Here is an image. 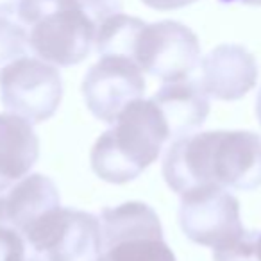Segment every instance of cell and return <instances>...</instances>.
I'll return each mask as SVG.
<instances>
[{
	"instance_id": "cell-6",
	"label": "cell",
	"mask_w": 261,
	"mask_h": 261,
	"mask_svg": "<svg viewBox=\"0 0 261 261\" xmlns=\"http://www.w3.org/2000/svg\"><path fill=\"white\" fill-rule=\"evenodd\" d=\"M133 61L165 83L190 79L200 63V45L190 27L175 20L145 23L140 31Z\"/></svg>"
},
{
	"instance_id": "cell-13",
	"label": "cell",
	"mask_w": 261,
	"mask_h": 261,
	"mask_svg": "<svg viewBox=\"0 0 261 261\" xmlns=\"http://www.w3.org/2000/svg\"><path fill=\"white\" fill-rule=\"evenodd\" d=\"M152 100L167 122L170 140L199 130L210 115V100L197 81L165 83Z\"/></svg>"
},
{
	"instance_id": "cell-7",
	"label": "cell",
	"mask_w": 261,
	"mask_h": 261,
	"mask_svg": "<svg viewBox=\"0 0 261 261\" xmlns=\"http://www.w3.org/2000/svg\"><path fill=\"white\" fill-rule=\"evenodd\" d=\"M177 218L186 238L211 249L232 242L245 231L240 202L220 186H206L181 195Z\"/></svg>"
},
{
	"instance_id": "cell-3",
	"label": "cell",
	"mask_w": 261,
	"mask_h": 261,
	"mask_svg": "<svg viewBox=\"0 0 261 261\" xmlns=\"http://www.w3.org/2000/svg\"><path fill=\"white\" fill-rule=\"evenodd\" d=\"M170 140L167 122L152 98H138L120 111L90 154L91 170L106 182L135 181L158 160Z\"/></svg>"
},
{
	"instance_id": "cell-19",
	"label": "cell",
	"mask_w": 261,
	"mask_h": 261,
	"mask_svg": "<svg viewBox=\"0 0 261 261\" xmlns=\"http://www.w3.org/2000/svg\"><path fill=\"white\" fill-rule=\"evenodd\" d=\"M20 2H22V0H0V15H4V16L16 15Z\"/></svg>"
},
{
	"instance_id": "cell-9",
	"label": "cell",
	"mask_w": 261,
	"mask_h": 261,
	"mask_svg": "<svg viewBox=\"0 0 261 261\" xmlns=\"http://www.w3.org/2000/svg\"><path fill=\"white\" fill-rule=\"evenodd\" d=\"M29 243L48 261H104L100 220L88 211L59 207Z\"/></svg>"
},
{
	"instance_id": "cell-5",
	"label": "cell",
	"mask_w": 261,
	"mask_h": 261,
	"mask_svg": "<svg viewBox=\"0 0 261 261\" xmlns=\"http://www.w3.org/2000/svg\"><path fill=\"white\" fill-rule=\"evenodd\" d=\"M61 98V73L43 59L23 56L0 73L2 104L31 123H43L52 118Z\"/></svg>"
},
{
	"instance_id": "cell-16",
	"label": "cell",
	"mask_w": 261,
	"mask_h": 261,
	"mask_svg": "<svg viewBox=\"0 0 261 261\" xmlns=\"http://www.w3.org/2000/svg\"><path fill=\"white\" fill-rule=\"evenodd\" d=\"M256 231H243L232 242L217 247L213 252V261H259L254 249Z\"/></svg>"
},
{
	"instance_id": "cell-2",
	"label": "cell",
	"mask_w": 261,
	"mask_h": 261,
	"mask_svg": "<svg viewBox=\"0 0 261 261\" xmlns=\"http://www.w3.org/2000/svg\"><path fill=\"white\" fill-rule=\"evenodd\" d=\"M18 18L27 47L40 59L73 66L90 56L97 31L106 18L122 13L120 0H22Z\"/></svg>"
},
{
	"instance_id": "cell-8",
	"label": "cell",
	"mask_w": 261,
	"mask_h": 261,
	"mask_svg": "<svg viewBox=\"0 0 261 261\" xmlns=\"http://www.w3.org/2000/svg\"><path fill=\"white\" fill-rule=\"evenodd\" d=\"M145 88L142 68L130 58L100 56L86 72L81 90L91 115L113 123L125 106L143 98Z\"/></svg>"
},
{
	"instance_id": "cell-20",
	"label": "cell",
	"mask_w": 261,
	"mask_h": 261,
	"mask_svg": "<svg viewBox=\"0 0 261 261\" xmlns=\"http://www.w3.org/2000/svg\"><path fill=\"white\" fill-rule=\"evenodd\" d=\"M220 4L231 6V4H243V6H254V8H259L261 0H218Z\"/></svg>"
},
{
	"instance_id": "cell-4",
	"label": "cell",
	"mask_w": 261,
	"mask_h": 261,
	"mask_svg": "<svg viewBox=\"0 0 261 261\" xmlns=\"http://www.w3.org/2000/svg\"><path fill=\"white\" fill-rule=\"evenodd\" d=\"M104 261H177L165 242L163 225L145 202L130 200L100 213Z\"/></svg>"
},
{
	"instance_id": "cell-1",
	"label": "cell",
	"mask_w": 261,
	"mask_h": 261,
	"mask_svg": "<svg viewBox=\"0 0 261 261\" xmlns=\"http://www.w3.org/2000/svg\"><path fill=\"white\" fill-rule=\"evenodd\" d=\"M163 177L177 195L206 186L256 190L261 186V136L207 130L175 138L163 156Z\"/></svg>"
},
{
	"instance_id": "cell-15",
	"label": "cell",
	"mask_w": 261,
	"mask_h": 261,
	"mask_svg": "<svg viewBox=\"0 0 261 261\" xmlns=\"http://www.w3.org/2000/svg\"><path fill=\"white\" fill-rule=\"evenodd\" d=\"M27 52V31L0 16V73Z\"/></svg>"
},
{
	"instance_id": "cell-21",
	"label": "cell",
	"mask_w": 261,
	"mask_h": 261,
	"mask_svg": "<svg viewBox=\"0 0 261 261\" xmlns=\"http://www.w3.org/2000/svg\"><path fill=\"white\" fill-rule=\"evenodd\" d=\"M254 249H256L257 259L261 261V231H256V236H254Z\"/></svg>"
},
{
	"instance_id": "cell-14",
	"label": "cell",
	"mask_w": 261,
	"mask_h": 261,
	"mask_svg": "<svg viewBox=\"0 0 261 261\" xmlns=\"http://www.w3.org/2000/svg\"><path fill=\"white\" fill-rule=\"evenodd\" d=\"M145 22L135 16L116 13L106 18L97 31L95 50L98 56H125L133 59L135 43Z\"/></svg>"
},
{
	"instance_id": "cell-11",
	"label": "cell",
	"mask_w": 261,
	"mask_h": 261,
	"mask_svg": "<svg viewBox=\"0 0 261 261\" xmlns=\"http://www.w3.org/2000/svg\"><path fill=\"white\" fill-rule=\"evenodd\" d=\"M59 207L61 197L54 181L43 174H27L6 193L2 224H11L25 240H31Z\"/></svg>"
},
{
	"instance_id": "cell-22",
	"label": "cell",
	"mask_w": 261,
	"mask_h": 261,
	"mask_svg": "<svg viewBox=\"0 0 261 261\" xmlns=\"http://www.w3.org/2000/svg\"><path fill=\"white\" fill-rule=\"evenodd\" d=\"M256 115H257V120H259V125H261V90L257 93V100H256Z\"/></svg>"
},
{
	"instance_id": "cell-17",
	"label": "cell",
	"mask_w": 261,
	"mask_h": 261,
	"mask_svg": "<svg viewBox=\"0 0 261 261\" xmlns=\"http://www.w3.org/2000/svg\"><path fill=\"white\" fill-rule=\"evenodd\" d=\"M0 261H25L23 236L8 225H0Z\"/></svg>"
},
{
	"instance_id": "cell-10",
	"label": "cell",
	"mask_w": 261,
	"mask_h": 261,
	"mask_svg": "<svg viewBox=\"0 0 261 261\" xmlns=\"http://www.w3.org/2000/svg\"><path fill=\"white\" fill-rule=\"evenodd\" d=\"M200 88L207 98L238 100L243 98L257 81V63L242 45H218L200 61Z\"/></svg>"
},
{
	"instance_id": "cell-23",
	"label": "cell",
	"mask_w": 261,
	"mask_h": 261,
	"mask_svg": "<svg viewBox=\"0 0 261 261\" xmlns=\"http://www.w3.org/2000/svg\"><path fill=\"white\" fill-rule=\"evenodd\" d=\"M25 261H41V259H38V257H25Z\"/></svg>"
},
{
	"instance_id": "cell-12",
	"label": "cell",
	"mask_w": 261,
	"mask_h": 261,
	"mask_svg": "<svg viewBox=\"0 0 261 261\" xmlns=\"http://www.w3.org/2000/svg\"><path fill=\"white\" fill-rule=\"evenodd\" d=\"M38 158L40 140L33 123L15 113H0V222L6 193L31 174Z\"/></svg>"
},
{
	"instance_id": "cell-18",
	"label": "cell",
	"mask_w": 261,
	"mask_h": 261,
	"mask_svg": "<svg viewBox=\"0 0 261 261\" xmlns=\"http://www.w3.org/2000/svg\"><path fill=\"white\" fill-rule=\"evenodd\" d=\"M142 2L149 8L156 9V11H174V9L186 8V6L193 4L197 0H142Z\"/></svg>"
}]
</instances>
